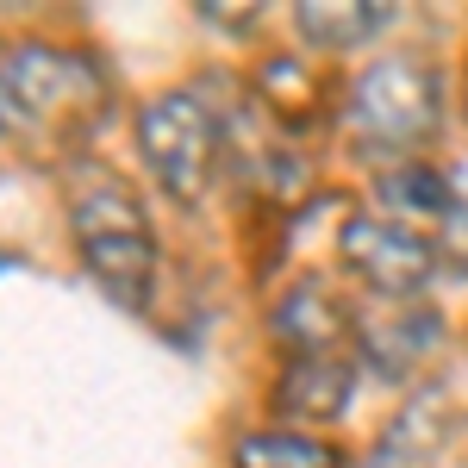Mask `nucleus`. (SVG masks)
<instances>
[{"mask_svg":"<svg viewBox=\"0 0 468 468\" xmlns=\"http://www.w3.org/2000/svg\"><path fill=\"white\" fill-rule=\"evenodd\" d=\"M375 200L388 207V218L399 225H443L450 207H456V194H450V181L437 176L431 163H399V169H381L375 176Z\"/></svg>","mask_w":468,"mask_h":468,"instance_id":"9b49d317","label":"nucleus"},{"mask_svg":"<svg viewBox=\"0 0 468 468\" xmlns=\"http://www.w3.org/2000/svg\"><path fill=\"white\" fill-rule=\"evenodd\" d=\"M443 125V75L425 57H375L344 94V132L368 163H419Z\"/></svg>","mask_w":468,"mask_h":468,"instance_id":"f03ea898","label":"nucleus"},{"mask_svg":"<svg viewBox=\"0 0 468 468\" xmlns=\"http://www.w3.org/2000/svg\"><path fill=\"white\" fill-rule=\"evenodd\" d=\"M112 101V75L94 50L50 37H19L0 50V138L32 156H63L81 144Z\"/></svg>","mask_w":468,"mask_h":468,"instance_id":"f257e3e1","label":"nucleus"},{"mask_svg":"<svg viewBox=\"0 0 468 468\" xmlns=\"http://www.w3.org/2000/svg\"><path fill=\"white\" fill-rule=\"evenodd\" d=\"M356 394V356L344 350H313V356H288L275 375V412L293 431L306 425H331Z\"/></svg>","mask_w":468,"mask_h":468,"instance_id":"0eeeda50","label":"nucleus"},{"mask_svg":"<svg viewBox=\"0 0 468 468\" xmlns=\"http://www.w3.org/2000/svg\"><path fill=\"white\" fill-rule=\"evenodd\" d=\"M463 112H468V94H463Z\"/></svg>","mask_w":468,"mask_h":468,"instance_id":"4468645a","label":"nucleus"},{"mask_svg":"<svg viewBox=\"0 0 468 468\" xmlns=\"http://www.w3.org/2000/svg\"><path fill=\"white\" fill-rule=\"evenodd\" d=\"M443 443H450V399L443 394H412L394 419H388V431L375 437V450H368L362 468H437Z\"/></svg>","mask_w":468,"mask_h":468,"instance_id":"1a4fd4ad","label":"nucleus"},{"mask_svg":"<svg viewBox=\"0 0 468 468\" xmlns=\"http://www.w3.org/2000/svg\"><path fill=\"white\" fill-rule=\"evenodd\" d=\"M275 337L288 344V356H313V350H344L350 337H356V313L337 300V293L324 288L319 275H306V282H293L282 293V306H275Z\"/></svg>","mask_w":468,"mask_h":468,"instance_id":"6e6552de","label":"nucleus"},{"mask_svg":"<svg viewBox=\"0 0 468 468\" xmlns=\"http://www.w3.org/2000/svg\"><path fill=\"white\" fill-rule=\"evenodd\" d=\"M443 337V319L419 300H388L375 313L356 319V362H368L381 381H406L419 362L437 350Z\"/></svg>","mask_w":468,"mask_h":468,"instance_id":"423d86ee","label":"nucleus"},{"mask_svg":"<svg viewBox=\"0 0 468 468\" xmlns=\"http://www.w3.org/2000/svg\"><path fill=\"white\" fill-rule=\"evenodd\" d=\"M69 231H75V250L88 262V275L119 306L144 313L150 288H156V231H150L144 200L112 169H94L88 181L69 187Z\"/></svg>","mask_w":468,"mask_h":468,"instance_id":"7ed1b4c3","label":"nucleus"},{"mask_svg":"<svg viewBox=\"0 0 468 468\" xmlns=\"http://www.w3.org/2000/svg\"><path fill=\"white\" fill-rule=\"evenodd\" d=\"M437 262H456V269H468V200H456L450 207V218L437 225Z\"/></svg>","mask_w":468,"mask_h":468,"instance_id":"ddd939ff","label":"nucleus"},{"mask_svg":"<svg viewBox=\"0 0 468 468\" xmlns=\"http://www.w3.org/2000/svg\"><path fill=\"white\" fill-rule=\"evenodd\" d=\"M138 150L176 207H200L225 156V125L194 88H163L138 107Z\"/></svg>","mask_w":468,"mask_h":468,"instance_id":"20e7f679","label":"nucleus"},{"mask_svg":"<svg viewBox=\"0 0 468 468\" xmlns=\"http://www.w3.org/2000/svg\"><path fill=\"white\" fill-rule=\"evenodd\" d=\"M337 250H344V269H350L375 300H419L437 275V244L431 238L412 231V225H399V218H381V213L344 218Z\"/></svg>","mask_w":468,"mask_h":468,"instance_id":"39448f33","label":"nucleus"},{"mask_svg":"<svg viewBox=\"0 0 468 468\" xmlns=\"http://www.w3.org/2000/svg\"><path fill=\"white\" fill-rule=\"evenodd\" d=\"M394 19L388 0H313V6H293V26L313 50H356Z\"/></svg>","mask_w":468,"mask_h":468,"instance_id":"9d476101","label":"nucleus"},{"mask_svg":"<svg viewBox=\"0 0 468 468\" xmlns=\"http://www.w3.org/2000/svg\"><path fill=\"white\" fill-rule=\"evenodd\" d=\"M231 468H344V456L313 431L269 425V431H244L231 443Z\"/></svg>","mask_w":468,"mask_h":468,"instance_id":"f8f14e48","label":"nucleus"}]
</instances>
